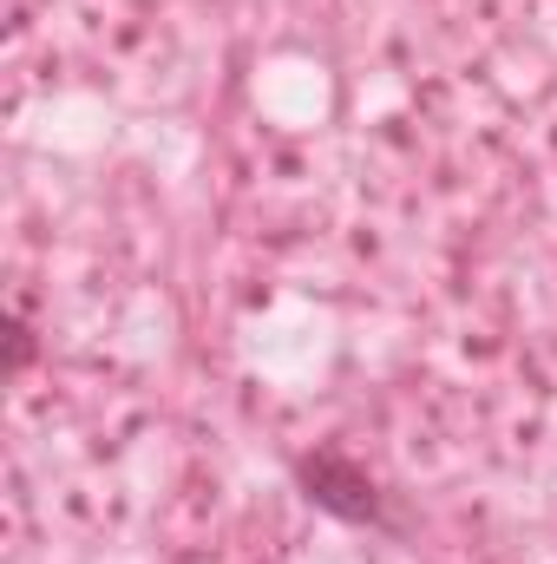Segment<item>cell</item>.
Returning a JSON list of instances; mask_svg holds the SVG:
<instances>
[{
  "instance_id": "7a4b0ae2",
  "label": "cell",
  "mask_w": 557,
  "mask_h": 564,
  "mask_svg": "<svg viewBox=\"0 0 557 564\" xmlns=\"http://www.w3.org/2000/svg\"><path fill=\"white\" fill-rule=\"evenodd\" d=\"M26 368H33V328L7 315V375H26Z\"/></svg>"
},
{
  "instance_id": "6da1fadb",
  "label": "cell",
  "mask_w": 557,
  "mask_h": 564,
  "mask_svg": "<svg viewBox=\"0 0 557 564\" xmlns=\"http://www.w3.org/2000/svg\"><path fill=\"white\" fill-rule=\"evenodd\" d=\"M295 492H302L315 512L341 519V525H368V532L407 539V519L387 506L381 479H374L361 459H348V453H302V459H295Z\"/></svg>"
}]
</instances>
